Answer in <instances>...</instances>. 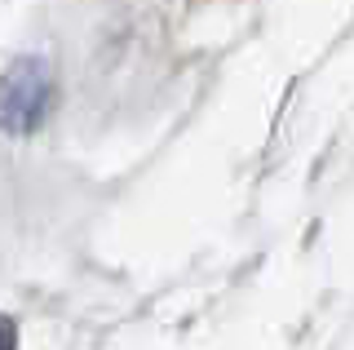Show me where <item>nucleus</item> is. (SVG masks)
<instances>
[{
	"mask_svg": "<svg viewBox=\"0 0 354 350\" xmlns=\"http://www.w3.org/2000/svg\"><path fill=\"white\" fill-rule=\"evenodd\" d=\"M5 350H14V328L5 324Z\"/></svg>",
	"mask_w": 354,
	"mask_h": 350,
	"instance_id": "nucleus-2",
	"label": "nucleus"
},
{
	"mask_svg": "<svg viewBox=\"0 0 354 350\" xmlns=\"http://www.w3.org/2000/svg\"><path fill=\"white\" fill-rule=\"evenodd\" d=\"M53 102V75L40 58H18L5 71V129L9 133H31L49 116Z\"/></svg>",
	"mask_w": 354,
	"mask_h": 350,
	"instance_id": "nucleus-1",
	"label": "nucleus"
}]
</instances>
